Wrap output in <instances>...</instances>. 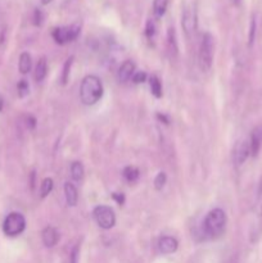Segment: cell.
Segmentation results:
<instances>
[{
  "mask_svg": "<svg viewBox=\"0 0 262 263\" xmlns=\"http://www.w3.org/2000/svg\"><path fill=\"white\" fill-rule=\"evenodd\" d=\"M103 84L102 80L95 74H89L84 77L80 87V99L82 104L85 105H94L102 99L103 97Z\"/></svg>",
  "mask_w": 262,
  "mask_h": 263,
  "instance_id": "6da1fadb",
  "label": "cell"
},
{
  "mask_svg": "<svg viewBox=\"0 0 262 263\" xmlns=\"http://www.w3.org/2000/svg\"><path fill=\"white\" fill-rule=\"evenodd\" d=\"M226 222V213L221 208H215L207 213L203 221V234L207 239L220 238L225 233Z\"/></svg>",
  "mask_w": 262,
  "mask_h": 263,
  "instance_id": "7a4b0ae2",
  "label": "cell"
},
{
  "mask_svg": "<svg viewBox=\"0 0 262 263\" xmlns=\"http://www.w3.org/2000/svg\"><path fill=\"white\" fill-rule=\"evenodd\" d=\"M198 64L202 72H208L213 64V37L210 32H205L200 41Z\"/></svg>",
  "mask_w": 262,
  "mask_h": 263,
  "instance_id": "3957f363",
  "label": "cell"
},
{
  "mask_svg": "<svg viewBox=\"0 0 262 263\" xmlns=\"http://www.w3.org/2000/svg\"><path fill=\"white\" fill-rule=\"evenodd\" d=\"M26 230V218L22 213L12 212L3 222V233L8 238H15Z\"/></svg>",
  "mask_w": 262,
  "mask_h": 263,
  "instance_id": "277c9868",
  "label": "cell"
},
{
  "mask_svg": "<svg viewBox=\"0 0 262 263\" xmlns=\"http://www.w3.org/2000/svg\"><path fill=\"white\" fill-rule=\"evenodd\" d=\"M95 222L98 223L103 230H110L116 225V215L115 211L108 205H98L92 211Z\"/></svg>",
  "mask_w": 262,
  "mask_h": 263,
  "instance_id": "5b68a950",
  "label": "cell"
},
{
  "mask_svg": "<svg viewBox=\"0 0 262 263\" xmlns=\"http://www.w3.org/2000/svg\"><path fill=\"white\" fill-rule=\"evenodd\" d=\"M81 32V26L80 25H71L67 27H55L51 31L54 41L59 45H66V44L72 43L79 37Z\"/></svg>",
  "mask_w": 262,
  "mask_h": 263,
  "instance_id": "8992f818",
  "label": "cell"
},
{
  "mask_svg": "<svg viewBox=\"0 0 262 263\" xmlns=\"http://www.w3.org/2000/svg\"><path fill=\"white\" fill-rule=\"evenodd\" d=\"M181 25L182 30L188 37H190L195 32V30H197V15H195V10L193 8H185L184 12H182Z\"/></svg>",
  "mask_w": 262,
  "mask_h": 263,
  "instance_id": "52a82bcc",
  "label": "cell"
},
{
  "mask_svg": "<svg viewBox=\"0 0 262 263\" xmlns=\"http://www.w3.org/2000/svg\"><path fill=\"white\" fill-rule=\"evenodd\" d=\"M251 157V148H249V140L248 139H243L239 141L234 149V162L236 166H241L244 162Z\"/></svg>",
  "mask_w": 262,
  "mask_h": 263,
  "instance_id": "ba28073f",
  "label": "cell"
},
{
  "mask_svg": "<svg viewBox=\"0 0 262 263\" xmlns=\"http://www.w3.org/2000/svg\"><path fill=\"white\" fill-rule=\"evenodd\" d=\"M249 148H251V157H257L262 148V126L254 128L249 136Z\"/></svg>",
  "mask_w": 262,
  "mask_h": 263,
  "instance_id": "9c48e42d",
  "label": "cell"
},
{
  "mask_svg": "<svg viewBox=\"0 0 262 263\" xmlns=\"http://www.w3.org/2000/svg\"><path fill=\"white\" fill-rule=\"evenodd\" d=\"M41 240L46 248H53L58 244L59 241V234L55 228L53 226H46L41 233Z\"/></svg>",
  "mask_w": 262,
  "mask_h": 263,
  "instance_id": "30bf717a",
  "label": "cell"
},
{
  "mask_svg": "<svg viewBox=\"0 0 262 263\" xmlns=\"http://www.w3.org/2000/svg\"><path fill=\"white\" fill-rule=\"evenodd\" d=\"M179 248V241L172 236H163L158 241V249L162 254H172Z\"/></svg>",
  "mask_w": 262,
  "mask_h": 263,
  "instance_id": "8fae6325",
  "label": "cell"
},
{
  "mask_svg": "<svg viewBox=\"0 0 262 263\" xmlns=\"http://www.w3.org/2000/svg\"><path fill=\"white\" fill-rule=\"evenodd\" d=\"M134 73H135V63L127 59L121 64L120 69H118V80L121 82H127L128 80L133 79Z\"/></svg>",
  "mask_w": 262,
  "mask_h": 263,
  "instance_id": "7c38bea8",
  "label": "cell"
},
{
  "mask_svg": "<svg viewBox=\"0 0 262 263\" xmlns=\"http://www.w3.org/2000/svg\"><path fill=\"white\" fill-rule=\"evenodd\" d=\"M64 197H66L68 207H76L77 202H79V192H77L76 186L71 182L64 184Z\"/></svg>",
  "mask_w": 262,
  "mask_h": 263,
  "instance_id": "4fadbf2b",
  "label": "cell"
},
{
  "mask_svg": "<svg viewBox=\"0 0 262 263\" xmlns=\"http://www.w3.org/2000/svg\"><path fill=\"white\" fill-rule=\"evenodd\" d=\"M31 67H32V59L31 55L27 51H23L20 55V61H18V69L22 74H27L31 71Z\"/></svg>",
  "mask_w": 262,
  "mask_h": 263,
  "instance_id": "5bb4252c",
  "label": "cell"
},
{
  "mask_svg": "<svg viewBox=\"0 0 262 263\" xmlns=\"http://www.w3.org/2000/svg\"><path fill=\"white\" fill-rule=\"evenodd\" d=\"M46 74H48V63H46L45 57H43V58L38 62V64H36L35 74H33V76H35L36 81L41 82L45 80Z\"/></svg>",
  "mask_w": 262,
  "mask_h": 263,
  "instance_id": "9a60e30c",
  "label": "cell"
},
{
  "mask_svg": "<svg viewBox=\"0 0 262 263\" xmlns=\"http://www.w3.org/2000/svg\"><path fill=\"white\" fill-rule=\"evenodd\" d=\"M167 48H169V51L171 53V57L177 55V40H176V32H175L174 27H170L169 31H167Z\"/></svg>",
  "mask_w": 262,
  "mask_h": 263,
  "instance_id": "2e32d148",
  "label": "cell"
},
{
  "mask_svg": "<svg viewBox=\"0 0 262 263\" xmlns=\"http://www.w3.org/2000/svg\"><path fill=\"white\" fill-rule=\"evenodd\" d=\"M122 176L128 184H133V182H136L139 180V177H140V171H139V168H136L135 166H127L123 168Z\"/></svg>",
  "mask_w": 262,
  "mask_h": 263,
  "instance_id": "e0dca14e",
  "label": "cell"
},
{
  "mask_svg": "<svg viewBox=\"0 0 262 263\" xmlns=\"http://www.w3.org/2000/svg\"><path fill=\"white\" fill-rule=\"evenodd\" d=\"M169 8V0H154L153 2V13L156 18H162L167 12Z\"/></svg>",
  "mask_w": 262,
  "mask_h": 263,
  "instance_id": "ac0fdd59",
  "label": "cell"
},
{
  "mask_svg": "<svg viewBox=\"0 0 262 263\" xmlns=\"http://www.w3.org/2000/svg\"><path fill=\"white\" fill-rule=\"evenodd\" d=\"M149 86H151V91L152 95L157 99L162 98V84H161V80L158 79L157 76H151L149 79Z\"/></svg>",
  "mask_w": 262,
  "mask_h": 263,
  "instance_id": "d6986e66",
  "label": "cell"
},
{
  "mask_svg": "<svg viewBox=\"0 0 262 263\" xmlns=\"http://www.w3.org/2000/svg\"><path fill=\"white\" fill-rule=\"evenodd\" d=\"M84 166H82L81 162H73V163L71 164V176L72 179L74 180V181L80 182L82 180V177H84Z\"/></svg>",
  "mask_w": 262,
  "mask_h": 263,
  "instance_id": "ffe728a7",
  "label": "cell"
},
{
  "mask_svg": "<svg viewBox=\"0 0 262 263\" xmlns=\"http://www.w3.org/2000/svg\"><path fill=\"white\" fill-rule=\"evenodd\" d=\"M53 187H54L53 179H50V177H46V179H44L43 182H41V185H40V197L43 198V199L44 198L48 197V195L53 192Z\"/></svg>",
  "mask_w": 262,
  "mask_h": 263,
  "instance_id": "44dd1931",
  "label": "cell"
},
{
  "mask_svg": "<svg viewBox=\"0 0 262 263\" xmlns=\"http://www.w3.org/2000/svg\"><path fill=\"white\" fill-rule=\"evenodd\" d=\"M73 59L74 57H69V58L66 61V63H64L63 71H62V74H61L62 85H67V82H68L69 74H71L72 64H73Z\"/></svg>",
  "mask_w": 262,
  "mask_h": 263,
  "instance_id": "7402d4cb",
  "label": "cell"
},
{
  "mask_svg": "<svg viewBox=\"0 0 262 263\" xmlns=\"http://www.w3.org/2000/svg\"><path fill=\"white\" fill-rule=\"evenodd\" d=\"M17 92H18V97H20V98L27 97L28 92H30V85H28L27 80L22 79V80H20V81H18Z\"/></svg>",
  "mask_w": 262,
  "mask_h": 263,
  "instance_id": "603a6c76",
  "label": "cell"
},
{
  "mask_svg": "<svg viewBox=\"0 0 262 263\" xmlns=\"http://www.w3.org/2000/svg\"><path fill=\"white\" fill-rule=\"evenodd\" d=\"M166 182L167 175L164 174V172H158V175H157L156 179H154V189H156L157 192H161L164 187V185H166Z\"/></svg>",
  "mask_w": 262,
  "mask_h": 263,
  "instance_id": "cb8c5ba5",
  "label": "cell"
},
{
  "mask_svg": "<svg viewBox=\"0 0 262 263\" xmlns=\"http://www.w3.org/2000/svg\"><path fill=\"white\" fill-rule=\"evenodd\" d=\"M156 23H154V21L152 20H148L146 21V25H145V36L146 39H148L149 41H152L154 39V36H156Z\"/></svg>",
  "mask_w": 262,
  "mask_h": 263,
  "instance_id": "d4e9b609",
  "label": "cell"
},
{
  "mask_svg": "<svg viewBox=\"0 0 262 263\" xmlns=\"http://www.w3.org/2000/svg\"><path fill=\"white\" fill-rule=\"evenodd\" d=\"M256 28H257V23H256V17H252L251 20V26H249V35H248V45L252 46L254 43V39H256Z\"/></svg>",
  "mask_w": 262,
  "mask_h": 263,
  "instance_id": "484cf974",
  "label": "cell"
},
{
  "mask_svg": "<svg viewBox=\"0 0 262 263\" xmlns=\"http://www.w3.org/2000/svg\"><path fill=\"white\" fill-rule=\"evenodd\" d=\"M32 22H33V25L38 26V27H40V26L43 25L44 14H43V12H41V9H39V8H36V9L33 10Z\"/></svg>",
  "mask_w": 262,
  "mask_h": 263,
  "instance_id": "4316f807",
  "label": "cell"
},
{
  "mask_svg": "<svg viewBox=\"0 0 262 263\" xmlns=\"http://www.w3.org/2000/svg\"><path fill=\"white\" fill-rule=\"evenodd\" d=\"M146 79H148V76H146V73L144 71H138L134 73L133 76V82L134 84H144V82L146 81Z\"/></svg>",
  "mask_w": 262,
  "mask_h": 263,
  "instance_id": "83f0119b",
  "label": "cell"
},
{
  "mask_svg": "<svg viewBox=\"0 0 262 263\" xmlns=\"http://www.w3.org/2000/svg\"><path fill=\"white\" fill-rule=\"evenodd\" d=\"M79 259H80V246L77 244V246H74L73 249H72L71 257H69V263H79Z\"/></svg>",
  "mask_w": 262,
  "mask_h": 263,
  "instance_id": "f1b7e54d",
  "label": "cell"
},
{
  "mask_svg": "<svg viewBox=\"0 0 262 263\" xmlns=\"http://www.w3.org/2000/svg\"><path fill=\"white\" fill-rule=\"evenodd\" d=\"M36 125H38V121H36V118L33 116H26V126H27L28 130H35Z\"/></svg>",
  "mask_w": 262,
  "mask_h": 263,
  "instance_id": "f546056e",
  "label": "cell"
},
{
  "mask_svg": "<svg viewBox=\"0 0 262 263\" xmlns=\"http://www.w3.org/2000/svg\"><path fill=\"white\" fill-rule=\"evenodd\" d=\"M110 197H112V199L115 200L117 204L122 205L123 203H125V195H123L122 193H112V194H110Z\"/></svg>",
  "mask_w": 262,
  "mask_h": 263,
  "instance_id": "4dcf8cb0",
  "label": "cell"
},
{
  "mask_svg": "<svg viewBox=\"0 0 262 263\" xmlns=\"http://www.w3.org/2000/svg\"><path fill=\"white\" fill-rule=\"evenodd\" d=\"M156 117L158 118V121H161V122H163L164 125H170V122H171V121H170L169 116L163 115V113H157Z\"/></svg>",
  "mask_w": 262,
  "mask_h": 263,
  "instance_id": "1f68e13d",
  "label": "cell"
},
{
  "mask_svg": "<svg viewBox=\"0 0 262 263\" xmlns=\"http://www.w3.org/2000/svg\"><path fill=\"white\" fill-rule=\"evenodd\" d=\"M35 184H36V174H35V171H32V172H31V175H30L31 190H35Z\"/></svg>",
  "mask_w": 262,
  "mask_h": 263,
  "instance_id": "d6a6232c",
  "label": "cell"
},
{
  "mask_svg": "<svg viewBox=\"0 0 262 263\" xmlns=\"http://www.w3.org/2000/svg\"><path fill=\"white\" fill-rule=\"evenodd\" d=\"M3 107H4V99H3L2 94H0V112L3 110Z\"/></svg>",
  "mask_w": 262,
  "mask_h": 263,
  "instance_id": "836d02e7",
  "label": "cell"
},
{
  "mask_svg": "<svg viewBox=\"0 0 262 263\" xmlns=\"http://www.w3.org/2000/svg\"><path fill=\"white\" fill-rule=\"evenodd\" d=\"M40 2H41V4H43V5H48L49 3H51L53 0H40Z\"/></svg>",
  "mask_w": 262,
  "mask_h": 263,
  "instance_id": "e575fe53",
  "label": "cell"
},
{
  "mask_svg": "<svg viewBox=\"0 0 262 263\" xmlns=\"http://www.w3.org/2000/svg\"><path fill=\"white\" fill-rule=\"evenodd\" d=\"M231 2H233L234 5H236V7H238V5H240L241 0H231Z\"/></svg>",
  "mask_w": 262,
  "mask_h": 263,
  "instance_id": "d590c367",
  "label": "cell"
},
{
  "mask_svg": "<svg viewBox=\"0 0 262 263\" xmlns=\"http://www.w3.org/2000/svg\"><path fill=\"white\" fill-rule=\"evenodd\" d=\"M225 263H236V259L235 258H231V259H229V261H226Z\"/></svg>",
  "mask_w": 262,
  "mask_h": 263,
  "instance_id": "8d00e7d4",
  "label": "cell"
},
{
  "mask_svg": "<svg viewBox=\"0 0 262 263\" xmlns=\"http://www.w3.org/2000/svg\"><path fill=\"white\" fill-rule=\"evenodd\" d=\"M261 222H262V207H261Z\"/></svg>",
  "mask_w": 262,
  "mask_h": 263,
  "instance_id": "74e56055",
  "label": "cell"
}]
</instances>
